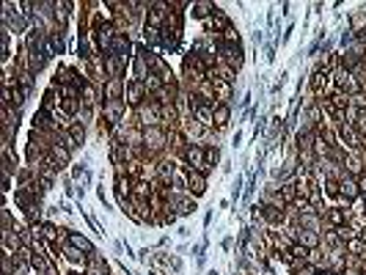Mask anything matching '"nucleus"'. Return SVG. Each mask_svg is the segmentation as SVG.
Returning <instances> with one entry per match:
<instances>
[{
  "instance_id": "f257e3e1",
  "label": "nucleus",
  "mask_w": 366,
  "mask_h": 275,
  "mask_svg": "<svg viewBox=\"0 0 366 275\" xmlns=\"http://www.w3.org/2000/svg\"><path fill=\"white\" fill-rule=\"evenodd\" d=\"M185 157H187V163L193 165V171H207L209 165H207V151H204V146H198V143H193V146H187L185 149Z\"/></svg>"
},
{
  "instance_id": "f03ea898",
  "label": "nucleus",
  "mask_w": 366,
  "mask_h": 275,
  "mask_svg": "<svg viewBox=\"0 0 366 275\" xmlns=\"http://www.w3.org/2000/svg\"><path fill=\"white\" fill-rule=\"evenodd\" d=\"M143 140L149 143V149L152 151H157V149H163V146L168 143V132L163 130V127H146V132H143Z\"/></svg>"
},
{
  "instance_id": "7ed1b4c3",
  "label": "nucleus",
  "mask_w": 366,
  "mask_h": 275,
  "mask_svg": "<svg viewBox=\"0 0 366 275\" xmlns=\"http://www.w3.org/2000/svg\"><path fill=\"white\" fill-rule=\"evenodd\" d=\"M163 20H168L166 6H163V3H149V11H146V28H154V30H157V28L163 25Z\"/></svg>"
},
{
  "instance_id": "20e7f679",
  "label": "nucleus",
  "mask_w": 366,
  "mask_h": 275,
  "mask_svg": "<svg viewBox=\"0 0 366 275\" xmlns=\"http://www.w3.org/2000/svg\"><path fill=\"white\" fill-rule=\"evenodd\" d=\"M187 187L193 190V195H204V190H207V176L201 171L187 168Z\"/></svg>"
},
{
  "instance_id": "39448f33",
  "label": "nucleus",
  "mask_w": 366,
  "mask_h": 275,
  "mask_svg": "<svg viewBox=\"0 0 366 275\" xmlns=\"http://www.w3.org/2000/svg\"><path fill=\"white\" fill-rule=\"evenodd\" d=\"M358 182H352V179H341V182H338V195H341V201H355L358 198Z\"/></svg>"
},
{
  "instance_id": "423d86ee",
  "label": "nucleus",
  "mask_w": 366,
  "mask_h": 275,
  "mask_svg": "<svg viewBox=\"0 0 366 275\" xmlns=\"http://www.w3.org/2000/svg\"><path fill=\"white\" fill-rule=\"evenodd\" d=\"M149 94V88H146L143 80H132L130 82V91H127V99H130V105H141V99Z\"/></svg>"
},
{
  "instance_id": "0eeeda50",
  "label": "nucleus",
  "mask_w": 366,
  "mask_h": 275,
  "mask_svg": "<svg viewBox=\"0 0 366 275\" xmlns=\"http://www.w3.org/2000/svg\"><path fill=\"white\" fill-rule=\"evenodd\" d=\"M105 94H108V102H118L121 99V77H111L108 85H105Z\"/></svg>"
},
{
  "instance_id": "6e6552de",
  "label": "nucleus",
  "mask_w": 366,
  "mask_h": 275,
  "mask_svg": "<svg viewBox=\"0 0 366 275\" xmlns=\"http://www.w3.org/2000/svg\"><path fill=\"white\" fill-rule=\"evenodd\" d=\"M228 116H231V108L228 105H218L215 108V113H212V121H215V127H226V121H228Z\"/></svg>"
},
{
  "instance_id": "1a4fd4ad",
  "label": "nucleus",
  "mask_w": 366,
  "mask_h": 275,
  "mask_svg": "<svg viewBox=\"0 0 366 275\" xmlns=\"http://www.w3.org/2000/svg\"><path fill=\"white\" fill-rule=\"evenodd\" d=\"M218 6H212V3H193L190 6V17H196V20H207L209 11H215Z\"/></svg>"
},
{
  "instance_id": "9d476101",
  "label": "nucleus",
  "mask_w": 366,
  "mask_h": 275,
  "mask_svg": "<svg viewBox=\"0 0 366 275\" xmlns=\"http://www.w3.org/2000/svg\"><path fill=\"white\" fill-rule=\"evenodd\" d=\"M176 41H179V30L166 28V30H163V47H166L168 53H173V50H176Z\"/></svg>"
},
{
  "instance_id": "9b49d317",
  "label": "nucleus",
  "mask_w": 366,
  "mask_h": 275,
  "mask_svg": "<svg viewBox=\"0 0 366 275\" xmlns=\"http://www.w3.org/2000/svg\"><path fill=\"white\" fill-rule=\"evenodd\" d=\"M173 206L179 209V215H193L196 212V201L185 198V195H176V198H173Z\"/></svg>"
},
{
  "instance_id": "f8f14e48",
  "label": "nucleus",
  "mask_w": 366,
  "mask_h": 275,
  "mask_svg": "<svg viewBox=\"0 0 366 275\" xmlns=\"http://www.w3.org/2000/svg\"><path fill=\"white\" fill-rule=\"evenodd\" d=\"M262 215H264V218L270 220V223H281V220H283V212H281V206H276V204H267V206H264V209H262Z\"/></svg>"
},
{
  "instance_id": "ddd939ff",
  "label": "nucleus",
  "mask_w": 366,
  "mask_h": 275,
  "mask_svg": "<svg viewBox=\"0 0 366 275\" xmlns=\"http://www.w3.org/2000/svg\"><path fill=\"white\" fill-rule=\"evenodd\" d=\"M121 110H124V102H121V99H118V102H111L108 110H105V118L111 124H118V113H121Z\"/></svg>"
},
{
  "instance_id": "4468645a",
  "label": "nucleus",
  "mask_w": 366,
  "mask_h": 275,
  "mask_svg": "<svg viewBox=\"0 0 366 275\" xmlns=\"http://www.w3.org/2000/svg\"><path fill=\"white\" fill-rule=\"evenodd\" d=\"M69 138H72V146H83V140H85L83 124H72V127H69Z\"/></svg>"
},
{
  "instance_id": "2eb2a0df",
  "label": "nucleus",
  "mask_w": 366,
  "mask_h": 275,
  "mask_svg": "<svg viewBox=\"0 0 366 275\" xmlns=\"http://www.w3.org/2000/svg\"><path fill=\"white\" fill-rule=\"evenodd\" d=\"M325 218H328V223H331L333 228L344 226V209H328V212H325Z\"/></svg>"
},
{
  "instance_id": "dca6fc26",
  "label": "nucleus",
  "mask_w": 366,
  "mask_h": 275,
  "mask_svg": "<svg viewBox=\"0 0 366 275\" xmlns=\"http://www.w3.org/2000/svg\"><path fill=\"white\" fill-rule=\"evenodd\" d=\"M143 41H146V47H157V44H163V36H160V30H154V28H146Z\"/></svg>"
},
{
  "instance_id": "f3484780",
  "label": "nucleus",
  "mask_w": 366,
  "mask_h": 275,
  "mask_svg": "<svg viewBox=\"0 0 366 275\" xmlns=\"http://www.w3.org/2000/svg\"><path fill=\"white\" fill-rule=\"evenodd\" d=\"M69 242H72L75 248H80V250H85V253H94V245H91V242L85 240L83 234H72V237H69Z\"/></svg>"
},
{
  "instance_id": "a211bd4d",
  "label": "nucleus",
  "mask_w": 366,
  "mask_h": 275,
  "mask_svg": "<svg viewBox=\"0 0 366 275\" xmlns=\"http://www.w3.org/2000/svg\"><path fill=\"white\" fill-rule=\"evenodd\" d=\"M297 198V185H281V201L283 204H289V201H295Z\"/></svg>"
},
{
  "instance_id": "6ab92c4d",
  "label": "nucleus",
  "mask_w": 366,
  "mask_h": 275,
  "mask_svg": "<svg viewBox=\"0 0 366 275\" xmlns=\"http://www.w3.org/2000/svg\"><path fill=\"white\" fill-rule=\"evenodd\" d=\"M325 82H328V75H322V72H314V80H311V91L314 94H322V88H325Z\"/></svg>"
},
{
  "instance_id": "aec40b11",
  "label": "nucleus",
  "mask_w": 366,
  "mask_h": 275,
  "mask_svg": "<svg viewBox=\"0 0 366 275\" xmlns=\"http://www.w3.org/2000/svg\"><path fill=\"white\" fill-rule=\"evenodd\" d=\"M66 259L75 261V264H85V253H80V248H75V245L66 248Z\"/></svg>"
},
{
  "instance_id": "412c9836",
  "label": "nucleus",
  "mask_w": 366,
  "mask_h": 275,
  "mask_svg": "<svg viewBox=\"0 0 366 275\" xmlns=\"http://www.w3.org/2000/svg\"><path fill=\"white\" fill-rule=\"evenodd\" d=\"M333 231L338 234V240H347V242L355 240V228L352 226H338V228H333Z\"/></svg>"
},
{
  "instance_id": "4be33fe9",
  "label": "nucleus",
  "mask_w": 366,
  "mask_h": 275,
  "mask_svg": "<svg viewBox=\"0 0 366 275\" xmlns=\"http://www.w3.org/2000/svg\"><path fill=\"white\" fill-rule=\"evenodd\" d=\"M6 248H8V250H11V248H14V250H20V237H17V234H11V231H6Z\"/></svg>"
},
{
  "instance_id": "5701e85b",
  "label": "nucleus",
  "mask_w": 366,
  "mask_h": 275,
  "mask_svg": "<svg viewBox=\"0 0 366 275\" xmlns=\"http://www.w3.org/2000/svg\"><path fill=\"white\" fill-rule=\"evenodd\" d=\"M207 151V165L212 168L215 163H218V157H221V151H218V146H212V149H204Z\"/></svg>"
},
{
  "instance_id": "b1692460",
  "label": "nucleus",
  "mask_w": 366,
  "mask_h": 275,
  "mask_svg": "<svg viewBox=\"0 0 366 275\" xmlns=\"http://www.w3.org/2000/svg\"><path fill=\"white\" fill-rule=\"evenodd\" d=\"M240 187H242V179H237V182H234V192H231V201H234V204L240 201V195H242V190H240Z\"/></svg>"
},
{
  "instance_id": "393cba45",
  "label": "nucleus",
  "mask_w": 366,
  "mask_h": 275,
  "mask_svg": "<svg viewBox=\"0 0 366 275\" xmlns=\"http://www.w3.org/2000/svg\"><path fill=\"white\" fill-rule=\"evenodd\" d=\"M264 58H267V63L276 61V47H273V44H267V47H264Z\"/></svg>"
},
{
  "instance_id": "a878e982",
  "label": "nucleus",
  "mask_w": 366,
  "mask_h": 275,
  "mask_svg": "<svg viewBox=\"0 0 366 275\" xmlns=\"http://www.w3.org/2000/svg\"><path fill=\"white\" fill-rule=\"evenodd\" d=\"M350 99H352V105H358V108H366V96L361 94V91H358L355 96H350Z\"/></svg>"
},
{
  "instance_id": "bb28decb",
  "label": "nucleus",
  "mask_w": 366,
  "mask_h": 275,
  "mask_svg": "<svg viewBox=\"0 0 366 275\" xmlns=\"http://www.w3.org/2000/svg\"><path fill=\"white\" fill-rule=\"evenodd\" d=\"M141 165H143V163H130V168H127V176H138Z\"/></svg>"
},
{
  "instance_id": "cd10ccee",
  "label": "nucleus",
  "mask_w": 366,
  "mask_h": 275,
  "mask_svg": "<svg viewBox=\"0 0 366 275\" xmlns=\"http://www.w3.org/2000/svg\"><path fill=\"white\" fill-rule=\"evenodd\" d=\"M355 182H358V190H361V192H364V195H366V173H361V176L355 179Z\"/></svg>"
},
{
  "instance_id": "c85d7f7f",
  "label": "nucleus",
  "mask_w": 366,
  "mask_h": 275,
  "mask_svg": "<svg viewBox=\"0 0 366 275\" xmlns=\"http://www.w3.org/2000/svg\"><path fill=\"white\" fill-rule=\"evenodd\" d=\"M253 187H256V176H251L248 187H245V198H251V192H253Z\"/></svg>"
},
{
  "instance_id": "c756f323",
  "label": "nucleus",
  "mask_w": 366,
  "mask_h": 275,
  "mask_svg": "<svg viewBox=\"0 0 366 275\" xmlns=\"http://www.w3.org/2000/svg\"><path fill=\"white\" fill-rule=\"evenodd\" d=\"M350 39H352V30H344L341 33V44H350Z\"/></svg>"
},
{
  "instance_id": "7c9ffc66",
  "label": "nucleus",
  "mask_w": 366,
  "mask_h": 275,
  "mask_svg": "<svg viewBox=\"0 0 366 275\" xmlns=\"http://www.w3.org/2000/svg\"><path fill=\"white\" fill-rule=\"evenodd\" d=\"M322 275H338V273H336V270H328V273H322Z\"/></svg>"
},
{
  "instance_id": "2f4dec72",
  "label": "nucleus",
  "mask_w": 366,
  "mask_h": 275,
  "mask_svg": "<svg viewBox=\"0 0 366 275\" xmlns=\"http://www.w3.org/2000/svg\"><path fill=\"white\" fill-rule=\"evenodd\" d=\"M207 275H218V273H215V270H209V273H207Z\"/></svg>"
},
{
  "instance_id": "473e14b6",
  "label": "nucleus",
  "mask_w": 366,
  "mask_h": 275,
  "mask_svg": "<svg viewBox=\"0 0 366 275\" xmlns=\"http://www.w3.org/2000/svg\"><path fill=\"white\" fill-rule=\"evenodd\" d=\"M364 204H366V195H364Z\"/></svg>"
}]
</instances>
